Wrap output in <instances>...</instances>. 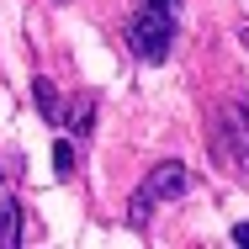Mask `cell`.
Segmentation results:
<instances>
[{
    "instance_id": "cell-1",
    "label": "cell",
    "mask_w": 249,
    "mask_h": 249,
    "mask_svg": "<svg viewBox=\"0 0 249 249\" xmlns=\"http://www.w3.org/2000/svg\"><path fill=\"white\" fill-rule=\"evenodd\" d=\"M175 43V5L164 0H138V11L127 16V48L143 64H164Z\"/></svg>"
},
{
    "instance_id": "cell-2",
    "label": "cell",
    "mask_w": 249,
    "mask_h": 249,
    "mask_svg": "<svg viewBox=\"0 0 249 249\" xmlns=\"http://www.w3.org/2000/svg\"><path fill=\"white\" fill-rule=\"evenodd\" d=\"M212 154H217V164H228V170H249V111L239 101H223L217 111H212Z\"/></svg>"
},
{
    "instance_id": "cell-3",
    "label": "cell",
    "mask_w": 249,
    "mask_h": 249,
    "mask_svg": "<svg viewBox=\"0 0 249 249\" xmlns=\"http://www.w3.org/2000/svg\"><path fill=\"white\" fill-rule=\"evenodd\" d=\"M186 186H191L186 164H180V159H164V164H154L149 175H143V186H138V191L159 207V201H180V196H186Z\"/></svg>"
},
{
    "instance_id": "cell-4",
    "label": "cell",
    "mask_w": 249,
    "mask_h": 249,
    "mask_svg": "<svg viewBox=\"0 0 249 249\" xmlns=\"http://www.w3.org/2000/svg\"><path fill=\"white\" fill-rule=\"evenodd\" d=\"M21 244V207H16V196L0 201V249H16Z\"/></svg>"
},
{
    "instance_id": "cell-5",
    "label": "cell",
    "mask_w": 249,
    "mask_h": 249,
    "mask_svg": "<svg viewBox=\"0 0 249 249\" xmlns=\"http://www.w3.org/2000/svg\"><path fill=\"white\" fill-rule=\"evenodd\" d=\"M32 106H37V117H48V122H58L64 117V106H58V90H53V80H32Z\"/></svg>"
},
{
    "instance_id": "cell-6",
    "label": "cell",
    "mask_w": 249,
    "mask_h": 249,
    "mask_svg": "<svg viewBox=\"0 0 249 249\" xmlns=\"http://www.w3.org/2000/svg\"><path fill=\"white\" fill-rule=\"evenodd\" d=\"M69 127H74L80 138L96 127V96H74V106H69Z\"/></svg>"
},
{
    "instance_id": "cell-7",
    "label": "cell",
    "mask_w": 249,
    "mask_h": 249,
    "mask_svg": "<svg viewBox=\"0 0 249 249\" xmlns=\"http://www.w3.org/2000/svg\"><path fill=\"white\" fill-rule=\"evenodd\" d=\"M149 212H154V201L138 191V196H133V207H127V223H133V228H149Z\"/></svg>"
},
{
    "instance_id": "cell-8",
    "label": "cell",
    "mask_w": 249,
    "mask_h": 249,
    "mask_svg": "<svg viewBox=\"0 0 249 249\" xmlns=\"http://www.w3.org/2000/svg\"><path fill=\"white\" fill-rule=\"evenodd\" d=\"M53 170H58V175L74 170V143H58V149H53Z\"/></svg>"
},
{
    "instance_id": "cell-9",
    "label": "cell",
    "mask_w": 249,
    "mask_h": 249,
    "mask_svg": "<svg viewBox=\"0 0 249 249\" xmlns=\"http://www.w3.org/2000/svg\"><path fill=\"white\" fill-rule=\"evenodd\" d=\"M233 244H249V223H233Z\"/></svg>"
},
{
    "instance_id": "cell-10",
    "label": "cell",
    "mask_w": 249,
    "mask_h": 249,
    "mask_svg": "<svg viewBox=\"0 0 249 249\" xmlns=\"http://www.w3.org/2000/svg\"><path fill=\"white\" fill-rule=\"evenodd\" d=\"M164 5H175V0H164Z\"/></svg>"
}]
</instances>
